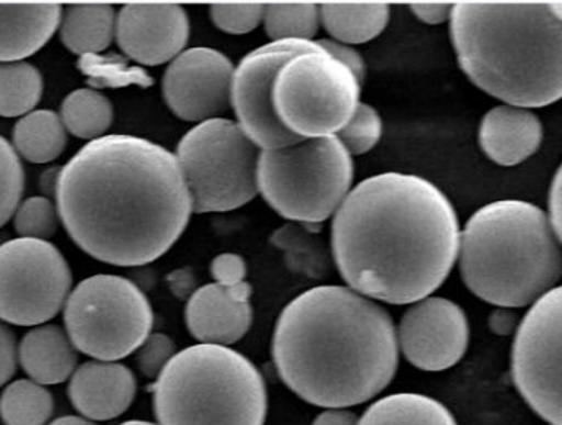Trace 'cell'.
<instances>
[{"instance_id":"cell-31","label":"cell","mask_w":562,"mask_h":425,"mask_svg":"<svg viewBox=\"0 0 562 425\" xmlns=\"http://www.w3.org/2000/svg\"><path fill=\"white\" fill-rule=\"evenodd\" d=\"M381 134H383V121H381L380 112L373 105L360 102L350 121L335 134V137L353 157V155H363L370 152L380 142Z\"/></svg>"},{"instance_id":"cell-42","label":"cell","mask_w":562,"mask_h":425,"mask_svg":"<svg viewBox=\"0 0 562 425\" xmlns=\"http://www.w3.org/2000/svg\"><path fill=\"white\" fill-rule=\"evenodd\" d=\"M358 417L348 409H325L312 425H357Z\"/></svg>"},{"instance_id":"cell-41","label":"cell","mask_w":562,"mask_h":425,"mask_svg":"<svg viewBox=\"0 0 562 425\" xmlns=\"http://www.w3.org/2000/svg\"><path fill=\"white\" fill-rule=\"evenodd\" d=\"M490 328L495 335L508 336L518 328V318H516L515 312L512 309H499L493 310L490 315Z\"/></svg>"},{"instance_id":"cell-22","label":"cell","mask_w":562,"mask_h":425,"mask_svg":"<svg viewBox=\"0 0 562 425\" xmlns=\"http://www.w3.org/2000/svg\"><path fill=\"white\" fill-rule=\"evenodd\" d=\"M64 45L77 55L104 52L116 36V10L106 3H75L61 13Z\"/></svg>"},{"instance_id":"cell-8","label":"cell","mask_w":562,"mask_h":425,"mask_svg":"<svg viewBox=\"0 0 562 425\" xmlns=\"http://www.w3.org/2000/svg\"><path fill=\"white\" fill-rule=\"evenodd\" d=\"M259 152L229 119H212L190 128L179 142L176 157L193 213H225L255 200Z\"/></svg>"},{"instance_id":"cell-10","label":"cell","mask_w":562,"mask_h":425,"mask_svg":"<svg viewBox=\"0 0 562 425\" xmlns=\"http://www.w3.org/2000/svg\"><path fill=\"white\" fill-rule=\"evenodd\" d=\"M361 82L324 49L297 53L272 82L276 118L299 138L335 135L360 104Z\"/></svg>"},{"instance_id":"cell-39","label":"cell","mask_w":562,"mask_h":425,"mask_svg":"<svg viewBox=\"0 0 562 425\" xmlns=\"http://www.w3.org/2000/svg\"><path fill=\"white\" fill-rule=\"evenodd\" d=\"M453 3H411V12L420 20V22L429 23V25H439L450 19Z\"/></svg>"},{"instance_id":"cell-28","label":"cell","mask_w":562,"mask_h":425,"mask_svg":"<svg viewBox=\"0 0 562 425\" xmlns=\"http://www.w3.org/2000/svg\"><path fill=\"white\" fill-rule=\"evenodd\" d=\"M44 94V78L31 63H0V115L19 118L34 111Z\"/></svg>"},{"instance_id":"cell-11","label":"cell","mask_w":562,"mask_h":425,"mask_svg":"<svg viewBox=\"0 0 562 425\" xmlns=\"http://www.w3.org/2000/svg\"><path fill=\"white\" fill-rule=\"evenodd\" d=\"M71 270L48 241H8L0 246V322L38 326L60 313L71 293Z\"/></svg>"},{"instance_id":"cell-15","label":"cell","mask_w":562,"mask_h":425,"mask_svg":"<svg viewBox=\"0 0 562 425\" xmlns=\"http://www.w3.org/2000/svg\"><path fill=\"white\" fill-rule=\"evenodd\" d=\"M235 66L225 53L206 46L186 49L164 76V98L177 118L205 122L232 108Z\"/></svg>"},{"instance_id":"cell-21","label":"cell","mask_w":562,"mask_h":425,"mask_svg":"<svg viewBox=\"0 0 562 425\" xmlns=\"http://www.w3.org/2000/svg\"><path fill=\"white\" fill-rule=\"evenodd\" d=\"M18 358L32 381L61 384L71 378L78 353L67 332L58 325H38L22 338Z\"/></svg>"},{"instance_id":"cell-4","label":"cell","mask_w":562,"mask_h":425,"mask_svg":"<svg viewBox=\"0 0 562 425\" xmlns=\"http://www.w3.org/2000/svg\"><path fill=\"white\" fill-rule=\"evenodd\" d=\"M449 22L457 61L476 88L516 108L561 99V2H459Z\"/></svg>"},{"instance_id":"cell-14","label":"cell","mask_w":562,"mask_h":425,"mask_svg":"<svg viewBox=\"0 0 562 425\" xmlns=\"http://www.w3.org/2000/svg\"><path fill=\"white\" fill-rule=\"evenodd\" d=\"M397 348L420 371L439 372L456 366L469 348V318L459 303L426 297L411 303L396 328Z\"/></svg>"},{"instance_id":"cell-43","label":"cell","mask_w":562,"mask_h":425,"mask_svg":"<svg viewBox=\"0 0 562 425\" xmlns=\"http://www.w3.org/2000/svg\"><path fill=\"white\" fill-rule=\"evenodd\" d=\"M50 425H98L97 422L88 421L85 417H78V415H65V417L57 418L52 422Z\"/></svg>"},{"instance_id":"cell-30","label":"cell","mask_w":562,"mask_h":425,"mask_svg":"<svg viewBox=\"0 0 562 425\" xmlns=\"http://www.w3.org/2000/svg\"><path fill=\"white\" fill-rule=\"evenodd\" d=\"M78 68L88 76V82L93 88H126V86H140L150 88L154 79L139 66H131L126 56L110 53V55L80 56Z\"/></svg>"},{"instance_id":"cell-40","label":"cell","mask_w":562,"mask_h":425,"mask_svg":"<svg viewBox=\"0 0 562 425\" xmlns=\"http://www.w3.org/2000/svg\"><path fill=\"white\" fill-rule=\"evenodd\" d=\"M561 168L555 171L554 178H552L551 190H549L548 198V220L551 223L552 230H554L555 236L562 239V223H561Z\"/></svg>"},{"instance_id":"cell-1","label":"cell","mask_w":562,"mask_h":425,"mask_svg":"<svg viewBox=\"0 0 562 425\" xmlns=\"http://www.w3.org/2000/svg\"><path fill=\"white\" fill-rule=\"evenodd\" d=\"M57 210L88 256L113 266H146L189 226L192 198L176 154L136 135H103L58 175Z\"/></svg>"},{"instance_id":"cell-36","label":"cell","mask_w":562,"mask_h":425,"mask_svg":"<svg viewBox=\"0 0 562 425\" xmlns=\"http://www.w3.org/2000/svg\"><path fill=\"white\" fill-rule=\"evenodd\" d=\"M210 272H212L215 283L233 287L245 282L246 276H248V266L239 254L223 253L213 259Z\"/></svg>"},{"instance_id":"cell-2","label":"cell","mask_w":562,"mask_h":425,"mask_svg":"<svg viewBox=\"0 0 562 425\" xmlns=\"http://www.w3.org/2000/svg\"><path fill=\"white\" fill-rule=\"evenodd\" d=\"M460 230L456 208L432 181L386 171L351 188L331 221V253L351 290L411 305L452 272Z\"/></svg>"},{"instance_id":"cell-29","label":"cell","mask_w":562,"mask_h":425,"mask_svg":"<svg viewBox=\"0 0 562 425\" xmlns=\"http://www.w3.org/2000/svg\"><path fill=\"white\" fill-rule=\"evenodd\" d=\"M266 33L271 42H314L321 26L317 3H269L265 7Z\"/></svg>"},{"instance_id":"cell-12","label":"cell","mask_w":562,"mask_h":425,"mask_svg":"<svg viewBox=\"0 0 562 425\" xmlns=\"http://www.w3.org/2000/svg\"><path fill=\"white\" fill-rule=\"evenodd\" d=\"M561 329L562 289L558 286L531 303L513 342V382L549 425H562Z\"/></svg>"},{"instance_id":"cell-34","label":"cell","mask_w":562,"mask_h":425,"mask_svg":"<svg viewBox=\"0 0 562 425\" xmlns=\"http://www.w3.org/2000/svg\"><path fill=\"white\" fill-rule=\"evenodd\" d=\"M265 7V3H213L210 16L222 32L245 35L261 25Z\"/></svg>"},{"instance_id":"cell-18","label":"cell","mask_w":562,"mask_h":425,"mask_svg":"<svg viewBox=\"0 0 562 425\" xmlns=\"http://www.w3.org/2000/svg\"><path fill=\"white\" fill-rule=\"evenodd\" d=\"M136 376L116 361H88L71 374L68 395L88 421L120 417L136 399Z\"/></svg>"},{"instance_id":"cell-26","label":"cell","mask_w":562,"mask_h":425,"mask_svg":"<svg viewBox=\"0 0 562 425\" xmlns=\"http://www.w3.org/2000/svg\"><path fill=\"white\" fill-rule=\"evenodd\" d=\"M113 104L94 89H77L61 104V122L78 138L103 137L113 124Z\"/></svg>"},{"instance_id":"cell-19","label":"cell","mask_w":562,"mask_h":425,"mask_svg":"<svg viewBox=\"0 0 562 425\" xmlns=\"http://www.w3.org/2000/svg\"><path fill=\"white\" fill-rule=\"evenodd\" d=\"M541 142V119L532 109L496 105L480 122V148L502 167H515L528 160L538 152Z\"/></svg>"},{"instance_id":"cell-25","label":"cell","mask_w":562,"mask_h":425,"mask_svg":"<svg viewBox=\"0 0 562 425\" xmlns=\"http://www.w3.org/2000/svg\"><path fill=\"white\" fill-rule=\"evenodd\" d=\"M67 128L57 112H29L14 127V148L32 164H47L64 154Z\"/></svg>"},{"instance_id":"cell-20","label":"cell","mask_w":562,"mask_h":425,"mask_svg":"<svg viewBox=\"0 0 562 425\" xmlns=\"http://www.w3.org/2000/svg\"><path fill=\"white\" fill-rule=\"evenodd\" d=\"M60 3H0V63L22 61L57 32Z\"/></svg>"},{"instance_id":"cell-38","label":"cell","mask_w":562,"mask_h":425,"mask_svg":"<svg viewBox=\"0 0 562 425\" xmlns=\"http://www.w3.org/2000/svg\"><path fill=\"white\" fill-rule=\"evenodd\" d=\"M18 343L14 333L0 322V388L11 381L18 369Z\"/></svg>"},{"instance_id":"cell-23","label":"cell","mask_w":562,"mask_h":425,"mask_svg":"<svg viewBox=\"0 0 562 425\" xmlns=\"http://www.w3.org/2000/svg\"><path fill=\"white\" fill-rule=\"evenodd\" d=\"M357 425H459L452 412L426 394L396 392L374 401Z\"/></svg>"},{"instance_id":"cell-44","label":"cell","mask_w":562,"mask_h":425,"mask_svg":"<svg viewBox=\"0 0 562 425\" xmlns=\"http://www.w3.org/2000/svg\"><path fill=\"white\" fill-rule=\"evenodd\" d=\"M121 425H157L154 424V422H147V421H127L123 422Z\"/></svg>"},{"instance_id":"cell-9","label":"cell","mask_w":562,"mask_h":425,"mask_svg":"<svg viewBox=\"0 0 562 425\" xmlns=\"http://www.w3.org/2000/svg\"><path fill=\"white\" fill-rule=\"evenodd\" d=\"M64 309L68 338L77 351L98 361L127 358L153 332L149 299L126 277H88L68 295Z\"/></svg>"},{"instance_id":"cell-5","label":"cell","mask_w":562,"mask_h":425,"mask_svg":"<svg viewBox=\"0 0 562 425\" xmlns=\"http://www.w3.org/2000/svg\"><path fill=\"white\" fill-rule=\"evenodd\" d=\"M561 241L548 214L522 200L479 208L460 230V276L467 289L499 309H521L558 287Z\"/></svg>"},{"instance_id":"cell-27","label":"cell","mask_w":562,"mask_h":425,"mask_svg":"<svg viewBox=\"0 0 562 425\" xmlns=\"http://www.w3.org/2000/svg\"><path fill=\"white\" fill-rule=\"evenodd\" d=\"M54 409L52 392L32 379L11 382L0 395V418L5 425H47Z\"/></svg>"},{"instance_id":"cell-32","label":"cell","mask_w":562,"mask_h":425,"mask_svg":"<svg viewBox=\"0 0 562 425\" xmlns=\"http://www.w3.org/2000/svg\"><path fill=\"white\" fill-rule=\"evenodd\" d=\"M25 174L15 148L0 135V227L4 226L21 204Z\"/></svg>"},{"instance_id":"cell-33","label":"cell","mask_w":562,"mask_h":425,"mask_svg":"<svg viewBox=\"0 0 562 425\" xmlns=\"http://www.w3.org/2000/svg\"><path fill=\"white\" fill-rule=\"evenodd\" d=\"M57 206L47 197H32L15 211V231L25 239L48 241L58 231Z\"/></svg>"},{"instance_id":"cell-35","label":"cell","mask_w":562,"mask_h":425,"mask_svg":"<svg viewBox=\"0 0 562 425\" xmlns=\"http://www.w3.org/2000/svg\"><path fill=\"white\" fill-rule=\"evenodd\" d=\"M176 356V343L166 333H150L137 348V368L150 379L159 378L170 359Z\"/></svg>"},{"instance_id":"cell-16","label":"cell","mask_w":562,"mask_h":425,"mask_svg":"<svg viewBox=\"0 0 562 425\" xmlns=\"http://www.w3.org/2000/svg\"><path fill=\"white\" fill-rule=\"evenodd\" d=\"M189 36V15L177 3H130L116 16L117 43L140 65L172 61L186 49Z\"/></svg>"},{"instance_id":"cell-37","label":"cell","mask_w":562,"mask_h":425,"mask_svg":"<svg viewBox=\"0 0 562 425\" xmlns=\"http://www.w3.org/2000/svg\"><path fill=\"white\" fill-rule=\"evenodd\" d=\"M315 42L318 43V46H321L327 55L340 61L341 65L347 66V68L357 76L358 81L363 82L364 68H367V66H364L363 58H361L360 53H358L353 46L344 45V43L327 38L315 40Z\"/></svg>"},{"instance_id":"cell-17","label":"cell","mask_w":562,"mask_h":425,"mask_svg":"<svg viewBox=\"0 0 562 425\" xmlns=\"http://www.w3.org/2000/svg\"><path fill=\"white\" fill-rule=\"evenodd\" d=\"M252 287L248 282L226 287L206 283L190 295L186 322L203 345L238 343L252 325Z\"/></svg>"},{"instance_id":"cell-13","label":"cell","mask_w":562,"mask_h":425,"mask_svg":"<svg viewBox=\"0 0 562 425\" xmlns=\"http://www.w3.org/2000/svg\"><path fill=\"white\" fill-rule=\"evenodd\" d=\"M321 49L318 43L302 40L269 42L243 56L232 81V108L236 124L259 150L285 147L301 138L288 131L272 109V82L279 68L297 53Z\"/></svg>"},{"instance_id":"cell-7","label":"cell","mask_w":562,"mask_h":425,"mask_svg":"<svg viewBox=\"0 0 562 425\" xmlns=\"http://www.w3.org/2000/svg\"><path fill=\"white\" fill-rule=\"evenodd\" d=\"M353 177V157L335 135H327L259 152L256 183L266 203L285 220L321 224L337 213Z\"/></svg>"},{"instance_id":"cell-3","label":"cell","mask_w":562,"mask_h":425,"mask_svg":"<svg viewBox=\"0 0 562 425\" xmlns=\"http://www.w3.org/2000/svg\"><path fill=\"white\" fill-rule=\"evenodd\" d=\"M272 359L302 401L353 407L393 381L400 365L396 326L386 309L350 287H312L279 315Z\"/></svg>"},{"instance_id":"cell-6","label":"cell","mask_w":562,"mask_h":425,"mask_svg":"<svg viewBox=\"0 0 562 425\" xmlns=\"http://www.w3.org/2000/svg\"><path fill=\"white\" fill-rule=\"evenodd\" d=\"M150 391L159 425H265L268 415L261 371L229 346L176 353Z\"/></svg>"},{"instance_id":"cell-24","label":"cell","mask_w":562,"mask_h":425,"mask_svg":"<svg viewBox=\"0 0 562 425\" xmlns=\"http://www.w3.org/2000/svg\"><path fill=\"white\" fill-rule=\"evenodd\" d=\"M387 3H324L321 23L335 42L360 45L380 36L390 22Z\"/></svg>"}]
</instances>
